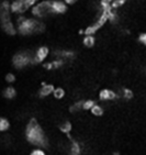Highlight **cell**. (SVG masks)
Returning <instances> with one entry per match:
<instances>
[{"mask_svg": "<svg viewBox=\"0 0 146 155\" xmlns=\"http://www.w3.org/2000/svg\"><path fill=\"white\" fill-rule=\"evenodd\" d=\"M52 1L53 0H43L39 1L35 6L31 9V15L34 18L43 19L47 18L50 15H53V9H52Z\"/></svg>", "mask_w": 146, "mask_h": 155, "instance_id": "5b68a950", "label": "cell"}, {"mask_svg": "<svg viewBox=\"0 0 146 155\" xmlns=\"http://www.w3.org/2000/svg\"><path fill=\"white\" fill-rule=\"evenodd\" d=\"M65 95H66V91L64 88H62V87H56L53 91V97L55 99H57V100L63 99L64 97H65Z\"/></svg>", "mask_w": 146, "mask_h": 155, "instance_id": "ac0fdd59", "label": "cell"}, {"mask_svg": "<svg viewBox=\"0 0 146 155\" xmlns=\"http://www.w3.org/2000/svg\"><path fill=\"white\" fill-rule=\"evenodd\" d=\"M96 43V38L93 35H85L83 39V44L86 48H92Z\"/></svg>", "mask_w": 146, "mask_h": 155, "instance_id": "e0dca14e", "label": "cell"}, {"mask_svg": "<svg viewBox=\"0 0 146 155\" xmlns=\"http://www.w3.org/2000/svg\"><path fill=\"white\" fill-rule=\"evenodd\" d=\"M3 97L7 99H13L17 96V90H15V87L12 86H8L5 88V90H3Z\"/></svg>", "mask_w": 146, "mask_h": 155, "instance_id": "5bb4252c", "label": "cell"}, {"mask_svg": "<svg viewBox=\"0 0 146 155\" xmlns=\"http://www.w3.org/2000/svg\"><path fill=\"white\" fill-rule=\"evenodd\" d=\"M67 137H68V139L70 140V146H69V151H70V154L73 155H78L81 153V146L80 144H79V142H77L76 140H74L72 137H70V134H67Z\"/></svg>", "mask_w": 146, "mask_h": 155, "instance_id": "4fadbf2b", "label": "cell"}, {"mask_svg": "<svg viewBox=\"0 0 146 155\" xmlns=\"http://www.w3.org/2000/svg\"><path fill=\"white\" fill-rule=\"evenodd\" d=\"M52 9H53V15H64L67 11V3L63 0H53Z\"/></svg>", "mask_w": 146, "mask_h": 155, "instance_id": "30bf717a", "label": "cell"}, {"mask_svg": "<svg viewBox=\"0 0 146 155\" xmlns=\"http://www.w3.org/2000/svg\"><path fill=\"white\" fill-rule=\"evenodd\" d=\"M25 139L30 144L37 147L46 149L48 146V139L36 119H31L25 129Z\"/></svg>", "mask_w": 146, "mask_h": 155, "instance_id": "7a4b0ae2", "label": "cell"}, {"mask_svg": "<svg viewBox=\"0 0 146 155\" xmlns=\"http://www.w3.org/2000/svg\"><path fill=\"white\" fill-rule=\"evenodd\" d=\"M34 52L20 51L12 57V65L15 69H22L29 65H34Z\"/></svg>", "mask_w": 146, "mask_h": 155, "instance_id": "277c9868", "label": "cell"}, {"mask_svg": "<svg viewBox=\"0 0 146 155\" xmlns=\"http://www.w3.org/2000/svg\"><path fill=\"white\" fill-rule=\"evenodd\" d=\"M118 95H119V98H124L126 100H130V99L133 98V91L131 89H128V88L121 89V91L118 93Z\"/></svg>", "mask_w": 146, "mask_h": 155, "instance_id": "2e32d148", "label": "cell"}, {"mask_svg": "<svg viewBox=\"0 0 146 155\" xmlns=\"http://www.w3.org/2000/svg\"><path fill=\"white\" fill-rule=\"evenodd\" d=\"M12 13L10 9L9 1H2L0 7V20H1V28L8 35H15L18 33L17 24L12 20Z\"/></svg>", "mask_w": 146, "mask_h": 155, "instance_id": "3957f363", "label": "cell"}, {"mask_svg": "<svg viewBox=\"0 0 146 155\" xmlns=\"http://www.w3.org/2000/svg\"><path fill=\"white\" fill-rule=\"evenodd\" d=\"M90 112H91V114L95 117H101V116H103V114H104V109L101 104H96L95 106L91 108Z\"/></svg>", "mask_w": 146, "mask_h": 155, "instance_id": "9a60e30c", "label": "cell"}, {"mask_svg": "<svg viewBox=\"0 0 146 155\" xmlns=\"http://www.w3.org/2000/svg\"><path fill=\"white\" fill-rule=\"evenodd\" d=\"M40 0H13L10 2V9L15 15H24L28 10L32 9Z\"/></svg>", "mask_w": 146, "mask_h": 155, "instance_id": "8992f818", "label": "cell"}, {"mask_svg": "<svg viewBox=\"0 0 146 155\" xmlns=\"http://www.w3.org/2000/svg\"><path fill=\"white\" fill-rule=\"evenodd\" d=\"M50 56V50L47 46H40L35 50L34 52V62L35 64H40L47 60V57Z\"/></svg>", "mask_w": 146, "mask_h": 155, "instance_id": "52a82bcc", "label": "cell"}, {"mask_svg": "<svg viewBox=\"0 0 146 155\" xmlns=\"http://www.w3.org/2000/svg\"><path fill=\"white\" fill-rule=\"evenodd\" d=\"M138 41H140L144 46H146V32L141 33L140 35H138Z\"/></svg>", "mask_w": 146, "mask_h": 155, "instance_id": "d4e9b609", "label": "cell"}, {"mask_svg": "<svg viewBox=\"0 0 146 155\" xmlns=\"http://www.w3.org/2000/svg\"><path fill=\"white\" fill-rule=\"evenodd\" d=\"M97 104V102L95 101V100H92V99H87V100H83V110H91V108L95 106V104Z\"/></svg>", "mask_w": 146, "mask_h": 155, "instance_id": "7402d4cb", "label": "cell"}, {"mask_svg": "<svg viewBox=\"0 0 146 155\" xmlns=\"http://www.w3.org/2000/svg\"><path fill=\"white\" fill-rule=\"evenodd\" d=\"M113 1V0H101V2H104V3H111Z\"/></svg>", "mask_w": 146, "mask_h": 155, "instance_id": "484cf974", "label": "cell"}, {"mask_svg": "<svg viewBox=\"0 0 146 155\" xmlns=\"http://www.w3.org/2000/svg\"><path fill=\"white\" fill-rule=\"evenodd\" d=\"M83 100H79V101H76L75 104H73L70 107H69V111L75 114V112H78V111L83 110Z\"/></svg>", "mask_w": 146, "mask_h": 155, "instance_id": "ffe728a7", "label": "cell"}, {"mask_svg": "<svg viewBox=\"0 0 146 155\" xmlns=\"http://www.w3.org/2000/svg\"><path fill=\"white\" fill-rule=\"evenodd\" d=\"M17 29L18 33L20 35L30 36L34 34H40L45 30V24L41 19L37 18H30V17H25L24 15H17Z\"/></svg>", "mask_w": 146, "mask_h": 155, "instance_id": "6da1fadb", "label": "cell"}, {"mask_svg": "<svg viewBox=\"0 0 146 155\" xmlns=\"http://www.w3.org/2000/svg\"><path fill=\"white\" fill-rule=\"evenodd\" d=\"M99 100L103 102H108V101H112L114 99L119 98V95L118 93H115L114 90L108 89V88H104L99 91Z\"/></svg>", "mask_w": 146, "mask_h": 155, "instance_id": "ba28073f", "label": "cell"}, {"mask_svg": "<svg viewBox=\"0 0 146 155\" xmlns=\"http://www.w3.org/2000/svg\"><path fill=\"white\" fill-rule=\"evenodd\" d=\"M53 57H56V58H62L66 63L70 62L75 57V52L70 51V50H56V51L53 52Z\"/></svg>", "mask_w": 146, "mask_h": 155, "instance_id": "9c48e42d", "label": "cell"}, {"mask_svg": "<svg viewBox=\"0 0 146 155\" xmlns=\"http://www.w3.org/2000/svg\"><path fill=\"white\" fill-rule=\"evenodd\" d=\"M55 89V87L51 84H42V87L39 89V97L40 98H45L48 96L53 95V91Z\"/></svg>", "mask_w": 146, "mask_h": 155, "instance_id": "7c38bea8", "label": "cell"}, {"mask_svg": "<svg viewBox=\"0 0 146 155\" xmlns=\"http://www.w3.org/2000/svg\"><path fill=\"white\" fill-rule=\"evenodd\" d=\"M65 61L62 60V58H56V57H53V60L50 61V62H44L43 66H44L45 69L47 71H52V69H58L60 67L65 65Z\"/></svg>", "mask_w": 146, "mask_h": 155, "instance_id": "8fae6325", "label": "cell"}, {"mask_svg": "<svg viewBox=\"0 0 146 155\" xmlns=\"http://www.w3.org/2000/svg\"><path fill=\"white\" fill-rule=\"evenodd\" d=\"M10 129V122L9 120L6 119V118H1L0 119V131L1 132H6Z\"/></svg>", "mask_w": 146, "mask_h": 155, "instance_id": "44dd1931", "label": "cell"}, {"mask_svg": "<svg viewBox=\"0 0 146 155\" xmlns=\"http://www.w3.org/2000/svg\"><path fill=\"white\" fill-rule=\"evenodd\" d=\"M6 81L8 84H12L15 81V75L13 73H8L6 75Z\"/></svg>", "mask_w": 146, "mask_h": 155, "instance_id": "cb8c5ba5", "label": "cell"}, {"mask_svg": "<svg viewBox=\"0 0 146 155\" xmlns=\"http://www.w3.org/2000/svg\"><path fill=\"white\" fill-rule=\"evenodd\" d=\"M72 129H73L72 123L68 122V121H65V122L62 123V124L60 125V132H62V133H65L66 135L70 133V131H72Z\"/></svg>", "mask_w": 146, "mask_h": 155, "instance_id": "d6986e66", "label": "cell"}, {"mask_svg": "<svg viewBox=\"0 0 146 155\" xmlns=\"http://www.w3.org/2000/svg\"><path fill=\"white\" fill-rule=\"evenodd\" d=\"M31 154L32 155H45V151L43 147H37V146H36L35 149L31 151Z\"/></svg>", "mask_w": 146, "mask_h": 155, "instance_id": "603a6c76", "label": "cell"}]
</instances>
